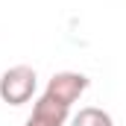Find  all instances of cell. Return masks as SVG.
Here are the masks:
<instances>
[{"instance_id":"cell-1","label":"cell","mask_w":126,"mask_h":126,"mask_svg":"<svg viewBox=\"0 0 126 126\" xmlns=\"http://www.w3.org/2000/svg\"><path fill=\"white\" fill-rule=\"evenodd\" d=\"M35 91V70L27 64H18V67H9L0 79V97L12 106H21L27 103Z\"/></svg>"},{"instance_id":"cell-2","label":"cell","mask_w":126,"mask_h":126,"mask_svg":"<svg viewBox=\"0 0 126 126\" xmlns=\"http://www.w3.org/2000/svg\"><path fill=\"white\" fill-rule=\"evenodd\" d=\"M85 88H88V79L82 73H56L47 85V94L59 103H64V106H70V103L79 100V94Z\"/></svg>"},{"instance_id":"cell-3","label":"cell","mask_w":126,"mask_h":126,"mask_svg":"<svg viewBox=\"0 0 126 126\" xmlns=\"http://www.w3.org/2000/svg\"><path fill=\"white\" fill-rule=\"evenodd\" d=\"M67 109H70V106H64V103H59V100H53L50 94H44L38 103H35V109H32L27 126H62L64 117H67Z\"/></svg>"},{"instance_id":"cell-4","label":"cell","mask_w":126,"mask_h":126,"mask_svg":"<svg viewBox=\"0 0 126 126\" xmlns=\"http://www.w3.org/2000/svg\"><path fill=\"white\" fill-rule=\"evenodd\" d=\"M73 126H111V117L103 111V109H82L76 117H73Z\"/></svg>"}]
</instances>
